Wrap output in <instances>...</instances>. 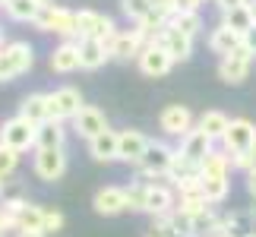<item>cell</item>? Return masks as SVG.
Here are the masks:
<instances>
[{"instance_id":"obj_1","label":"cell","mask_w":256,"mask_h":237,"mask_svg":"<svg viewBox=\"0 0 256 237\" xmlns=\"http://www.w3.org/2000/svg\"><path fill=\"white\" fill-rule=\"evenodd\" d=\"M117 32H120V28L114 26L111 16L95 13V10H80V13H76V38H98L108 54H111V44H114Z\"/></svg>"},{"instance_id":"obj_2","label":"cell","mask_w":256,"mask_h":237,"mask_svg":"<svg viewBox=\"0 0 256 237\" xmlns=\"http://www.w3.org/2000/svg\"><path fill=\"white\" fill-rule=\"evenodd\" d=\"M35 64V51L28 42H6L4 51H0V82H6V79H16L32 70Z\"/></svg>"},{"instance_id":"obj_3","label":"cell","mask_w":256,"mask_h":237,"mask_svg":"<svg viewBox=\"0 0 256 237\" xmlns=\"http://www.w3.org/2000/svg\"><path fill=\"white\" fill-rule=\"evenodd\" d=\"M35 26H38V32H54V35L66 38V42L76 38V13H73V10H66V6H57V4L42 6Z\"/></svg>"},{"instance_id":"obj_4","label":"cell","mask_w":256,"mask_h":237,"mask_svg":"<svg viewBox=\"0 0 256 237\" xmlns=\"http://www.w3.org/2000/svg\"><path fill=\"white\" fill-rule=\"evenodd\" d=\"M174 155H177V149H171L168 142H155L152 140L149 149H146V155H142V162L136 168H140L142 177H168L171 164H174Z\"/></svg>"},{"instance_id":"obj_5","label":"cell","mask_w":256,"mask_h":237,"mask_svg":"<svg viewBox=\"0 0 256 237\" xmlns=\"http://www.w3.org/2000/svg\"><path fill=\"white\" fill-rule=\"evenodd\" d=\"M35 124H28L26 117H10V120L0 126V142L10 146L13 152H26V149H35Z\"/></svg>"},{"instance_id":"obj_6","label":"cell","mask_w":256,"mask_h":237,"mask_svg":"<svg viewBox=\"0 0 256 237\" xmlns=\"http://www.w3.org/2000/svg\"><path fill=\"white\" fill-rule=\"evenodd\" d=\"M222 146L228 155H240V152L256 149V124L247 120V117H234L228 124V133H224Z\"/></svg>"},{"instance_id":"obj_7","label":"cell","mask_w":256,"mask_h":237,"mask_svg":"<svg viewBox=\"0 0 256 237\" xmlns=\"http://www.w3.org/2000/svg\"><path fill=\"white\" fill-rule=\"evenodd\" d=\"M48 104H51V120L64 124V120H73V117L82 111V95H80V88L64 86V88L48 92Z\"/></svg>"},{"instance_id":"obj_8","label":"cell","mask_w":256,"mask_h":237,"mask_svg":"<svg viewBox=\"0 0 256 237\" xmlns=\"http://www.w3.org/2000/svg\"><path fill=\"white\" fill-rule=\"evenodd\" d=\"M35 177L44 184H54L66 174V152L64 149H38L35 152Z\"/></svg>"},{"instance_id":"obj_9","label":"cell","mask_w":256,"mask_h":237,"mask_svg":"<svg viewBox=\"0 0 256 237\" xmlns=\"http://www.w3.org/2000/svg\"><path fill=\"white\" fill-rule=\"evenodd\" d=\"M149 136L142 130H124L117 133V162H126V164H140L146 149H149Z\"/></svg>"},{"instance_id":"obj_10","label":"cell","mask_w":256,"mask_h":237,"mask_svg":"<svg viewBox=\"0 0 256 237\" xmlns=\"http://www.w3.org/2000/svg\"><path fill=\"white\" fill-rule=\"evenodd\" d=\"M158 126H162V133H168V136H184L193 130V111L186 104H168L164 111L158 114Z\"/></svg>"},{"instance_id":"obj_11","label":"cell","mask_w":256,"mask_h":237,"mask_svg":"<svg viewBox=\"0 0 256 237\" xmlns=\"http://www.w3.org/2000/svg\"><path fill=\"white\" fill-rule=\"evenodd\" d=\"M136 60H140V70H142L146 76H152V79L168 76V73H171V66H174L171 54L164 51V48H162L158 42H149V44L142 48V54L136 57Z\"/></svg>"},{"instance_id":"obj_12","label":"cell","mask_w":256,"mask_h":237,"mask_svg":"<svg viewBox=\"0 0 256 237\" xmlns=\"http://www.w3.org/2000/svg\"><path fill=\"white\" fill-rule=\"evenodd\" d=\"M174 206H177L174 186H168V184H149V186H146V212H149L152 218H164V215H171Z\"/></svg>"},{"instance_id":"obj_13","label":"cell","mask_w":256,"mask_h":237,"mask_svg":"<svg viewBox=\"0 0 256 237\" xmlns=\"http://www.w3.org/2000/svg\"><path fill=\"white\" fill-rule=\"evenodd\" d=\"M250 66H253V57L244 51H234L231 57H222L218 60V76H222V82H228V86H240L244 79L250 76Z\"/></svg>"},{"instance_id":"obj_14","label":"cell","mask_w":256,"mask_h":237,"mask_svg":"<svg viewBox=\"0 0 256 237\" xmlns=\"http://www.w3.org/2000/svg\"><path fill=\"white\" fill-rule=\"evenodd\" d=\"M152 42H158L164 51L171 54L174 64L177 60H190V57H193V38H186L184 32H177V28H171V26H164L162 32L152 38Z\"/></svg>"},{"instance_id":"obj_15","label":"cell","mask_w":256,"mask_h":237,"mask_svg":"<svg viewBox=\"0 0 256 237\" xmlns=\"http://www.w3.org/2000/svg\"><path fill=\"white\" fill-rule=\"evenodd\" d=\"M146 44L149 42H146V35L140 28H124V32H117L114 44H111V57H117V60H133V57L142 54Z\"/></svg>"},{"instance_id":"obj_16","label":"cell","mask_w":256,"mask_h":237,"mask_svg":"<svg viewBox=\"0 0 256 237\" xmlns=\"http://www.w3.org/2000/svg\"><path fill=\"white\" fill-rule=\"evenodd\" d=\"M92 209L98 215H120L126 212V186H102L92 196Z\"/></svg>"},{"instance_id":"obj_17","label":"cell","mask_w":256,"mask_h":237,"mask_svg":"<svg viewBox=\"0 0 256 237\" xmlns=\"http://www.w3.org/2000/svg\"><path fill=\"white\" fill-rule=\"evenodd\" d=\"M73 130L88 142V140H95V136H102V133L108 130V120H104V114L98 111V108L82 104V111L73 117Z\"/></svg>"},{"instance_id":"obj_18","label":"cell","mask_w":256,"mask_h":237,"mask_svg":"<svg viewBox=\"0 0 256 237\" xmlns=\"http://www.w3.org/2000/svg\"><path fill=\"white\" fill-rule=\"evenodd\" d=\"M209 152H212V140L202 130H196V126L180 140V149H177V155L186 158V162H193V164H202Z\"/></svg>"},{"instance_id":"obj_19","label":"cell","mask_w":256,"mask_h":237,"mask_svg":"<svg viewBox=\"0 0 256 237\" xmlns=\"http://www.w3.org/2000/svg\"><path fill=\"white\" fill-rule=\"evenodd\" d=\"M19 117H26L28 124L42 126L51 120V104H48V92H32L22 98V104H19Z\"/></svg>"},{"instance_id":"obj_20","label":"cell","mask_w":256,"mask_h":237,"mask_svg":"<svg viewBox=\"0 0 256 237\" xmlns=\"http://www.w3.org/2000/svg\"><path fill=\"white\" fill-rule=\"evenodd\" d=\"M51 70L54 73H73L80 66V42H60L51 51Z\"/></svg>"},{"instance_id":"obj_21","label":"cell","mask_w":256,"mask_h":237,"mask_svg":"<svg viewBox=\"0 0 256 237\" xmlns=\"http://www.w3.org/2000/svg\"><path fill=\"white\" fill-rule=\"evenodd\" d=\"M231 155L224 149H212L209 155H206V162L200 164V174L206 177V180H228L231 174Z\"/></svg>"},{"instance_id":"obj_22","label":"cell","mask_w":256,"mask_h":237,"mask_svg":"<svg viewBox=\"0 0 256 237\" xmlns=\"http://www.w3.org/2000/svg\"><path fill=\"white\" fill-rule=\"evenodd\" d=\"M111 60V54L104 51V44L98 38H80V66L82 70H98Z\"/></svg>"},{"instance_id":"obj_23","label":"cell","mask_w":256,"mask_h":237,"mask_svg":"<svg viewBox=\"0 0 256 237\" xmlns=\"http://www.w3.org/2000/svg\"><path fill=\"white\" fill-rule=\"evenodd\" d=\"M66 140V126L60 120H48L35 130V152L38 149H64Z\"/></svg>"},{"instance_id":"obj_24","label":"cell","mask_w":256,"mask_h":237,"mask_svg":"<svg viewBox=\"0 0 256 237\" xmlns=\"http://www.w3.org/2000/svg\"><path fill=\"white\" fill-rule=\"evenodd\" d=\"M209 51L212 54H218V57H231L234 51H240V35L238 32H231V28H212V35H209Z\"/></svg>"},{"instance_id":"obj_25","label":"cell","mask_w":256,"mask_h":237,"mask_svg":"<svg viewBox=\"0 0 256 237\" xmlns=\"http://www.w3.org/2000/svg\"><path fill=\"white\" fill-rule=\"evenodd\" d=\"M228 124H231V117L224 114V111H206V114H200V120H196V130H202L215 142V140H224Z\"/></svg>"},{"instance_id":"obj_26","label":"cell","mask_w":256,"mask_h":237,"mask_svg":"<svg viewBox=\"0 0 256 237\" xmlns=\"http://www.w3.org/2000/svg\"><path fill=\"white\" fill-rule=\"evenodd\" d=\"M88 155H92L95 162H117V133L104 130L102 136L88 140Z\"/></svg>"},{"instance_id":"obj_27","label":"cell","mask_w":256,"mask_h":237,"mask_svg":"<svg viewBox=\"0 0 256 237\" xmlns=\"http://www.w3.org/2000/svg\"><path fill=\"white\" fill-rule=\"evenodd\" d=\"M222 26L231 28V32H238V35H244V32H250L256 22L250 16V6H234V10H228V13H222Z\"/></svg>"},{"instance_id":"obj_28","label":"cell","mask_w":256,"mask_h":237,"mask_svg":"<svg viewBox=\"0 0 256 237\" xmlns=\"http://www.w3.org/2000/svg\"><path fill=\"white\" fill-rule=\"evenodd\" d=\"M10 19H16V22H35L38 13H42V4H35V0H10L4 6Z\"/></svg>"},{"instance_id":"obj_29","label":"cell","mask_w":256,"mask_h":237,"mask_svg":"<svg viewBox=\"0 0 256 237\" xmlns=\"http://www.w3.org/2000/svg\"><path fill=\"white\" fill-rule=\"evenodd\" d=\"M16 231H42L44 234V209L35 202H26L22 212H19V224Z\"/></svg>"},{"instance_id":"obj_30","label":"cell","mask_w":256,"mask_h":237,"mask_svg":"<svg viewBox=\"0 0 256 237\" xmlns=\"http://www.w3.org/2000/svg\"><path fill=\"white\" fill-rule=\"evenodd\" d=\"M168 26L177 28V32H184L186 38H196V35L202 32V16L200 13H174Z\"/></svg>"},{"instance_id":"obj_31","label":"cell","mask_w":256,"mask_h":237,"mask_svg":"<svg viewBox=\"0 0 256 237\" xmlns=\"http://www.w3.org/2000/svg\"><path fill=\"white\" fill-rule=\"evenodd\" d=\"M26 200H4V206H0V231H16L19 224V212H22Z\"/></svg>"},{"instance_id":"obj_32","label":"cell","mask_w":256,"mask_h":237,"mask_svg":"<svg viewBox=\"0 0 256 237\" xmlns=\"http://www.w3.org/2000/svg\"><path fill=\"white\" fill-rule=\"evenodd\" d=\"M174 209L180 215H202V212H209V202H206L202 193H190V196H177Z\"/></svg>"},{"instance_id":"obj_33","label":"cell","mask_w":256,"mask_h":237,"mask_svg":"<svg viewBox=\"0 0 256 237\" xmlns=\"http://www.w3.org/2000/svg\"><path fill=\"white\" fill-rule=\"evenodd\" d=\"M228 190H231V180H206L202 177V196L209 206H218L228 200Z\"/></svg>"},{"instance_id":"obj_34","label":"cell","mask_w":256,"mask_h":237,"mask_svg":"<svg viewBox=\"0 0 256 237\" xmlns=\"http://www.w3.org/2000/svg\"><path fill=\"white\" fill-rule=\"evenodd\" d=\"M152 6H155V0H120V13L126 19H133V22H142L152 13Z\"/></svg>"},{"instance_id":"obj_35","label":"cell","mask_w":256,"mask_h":237,"mask_svg":"<svg viewBox=\"0 0 256 237\" xmlns=\"http://www.w3.org/2000/svg\"><path fill=\"white\" fill-rule=\"evenodd\" d=\"M146 186H149V184L126 186V209H130V212H146Z\"/></svg>"},{"instance_id":"obj_36","label":"cell","mask_w":256,"mask_h":237,"mask_svg":"<svg viewBox=\"0 0 256 237\" xmlns=\"http://www.w3.org/2000/svg\"><path fill=\"white\" fill-rule=\"evenodd\" d=\"M16 164H19V152H13L10 146L0 142V180L13 174V171H16Z\"/></svg>"},{"instance_id":"obj_37","label":"cell","mask_w":256,"mask_h":237,"mask_svg":"<svg viewBox=\"0 0 256 237\" xmlns=\"http://www.w3.org/2000/svg\"><path fill=\"white\" fill-rule=\"evenodd\" d=\"M60 228H64V212L44 209V234H57Z\"/></svg>"},{"instance_id":"obj_38","label":"cell","mask_w":256,"mask_h":237,"mask_svg":"<svg viewBox=\"0 0 256 237\" xmlns=\"http://www.w3.org/2000/svg\"><path fill=\"white\" fill-rule=\"evenodd\" d=\"M146 237H177V234L168 224V218H152V228L146 231Z\"/></svg>"},{"instance_id":"obj_39","label":"cell","mask_w":256,"mask_h":237,"mask_svg":"<svg viewBox=\"0 0 256 237\" xmlns=\"http://www.w3.org/2000/svg\"><path fill=\"white\" fill-rule=\"evenodd\" d=\"M240 48H244V51H247L250 57H256V26L250 28V32H244V35H240Z\"/></svg>"},{"instance_id":"obj_40","label":"cell","mask_w":256,"mask_h":237,"mask_svg":"<svg viewBox=\"0 0 256 237\" xmlns=\"http://www.w3.org/2000/svg\"><path fill=\"white\" fill-rule=\"evenodd\" d=\"M215 4H218L222 13H228V10H234V6H247L250 0H215Z\"/></svg>"},{"instance_id":"obj_41","label":"cell","mask_w":256,"mask_h":237,"mask_svg":"<svg viewBox=\"0 0 256 237\" xmlns=\"http://www.w3.org/2000/svg\"><path fill=\"white\" fill-rule=\"evenodd\" d=\"M247 193L256 200V171H250V174H247Z\"/></svg>"},{"instance_id":"obj_42","label":"cell","mask_w":256,"mask_h":237,"mask_svg":"<svg viewBox=\"0 0 256 237\" xmlns=\"http://www.w3.org/2000/svg\"><path fill=\"white\" fill-rule=\"evenodd\" d=\"M16 237H48V234H42V231H16Z\"/></svg>"},{"instance_id":"obj_43","label":"cell","mask_w":256,"mask_h":237,"mask_svg":"<svg viewBox=\"0 0 256 237\" xmlns=\"http://www.w3.org/2000/svg\"><path fill=\"white\" fill-rule=\"evenodd\" d=\"M247 6H250V16H253V22H256V0H250Z\"/></svg>"},{"instance_id":"obj_44","label":"cell","mask_w":256,"mask_h":237,"mask_svg":"<svg viewBox=\"0 0 256 237\" xmlns=\"http://www.w3.org/2000/svg\"><path fill=\"white\" fill-rule=\"evenodd\" d=\"M250 218L256 222V200H253V206H250Z\"/></svg>"},{"instance_id":"obj_45","label":"cell","mask_w":256,"mask_h":237,"mask_svg":"<svg viewBox=\"0 0 256 237\" xmlns=\"http://www.w3.org/2000/svg\"><path fill=\"white\" fill-rule=\"evenodd\" d=\"M35 4H42V6H48V4H51V0H35Z\"/></svg>"},{"instance_id":"obj_46","label":"cell","mask_w":256,"mask_h":237,"mask_svg":"<svg viewBox=\"0 0 256 237\" xmlns=\"http://www.w3.org/2000/svg\"><path fill=\"white\" fill-rule=\"evenodd\" d=\"M6 4H10V0H0V6H6Z\"/></svg>"},{"instance_id":"obj_47","label":"cell","mask_w":256,"mask_h":237,"mask_svg":"<svg viewBox=\"0 0 256 237\" xmlns=\"http://www.w3.org/2000/svg\"><path fill=\"white\" fill-rule=\"evenodd\" d=\"M244 237H256V234H244Z\"/></svg>"},{"instance_id":"obj_48","label":"cell","mask_w":256,"mask_h":237,"mask_svg":"<svg viewBox=\"0 0 256 237\" xmlns=\"http://www.w3.org/2000/svg\"><path fill=\"white\" fill-rule=\"evenodd\" d=\"M0 237H6V234H4V231H0Z\"/></svg>"},{"instance_id":"obj_49","label":"cell","mask_w":256,"mask_h":237,"mask_svg":"<svg viewBox=\"0 0 256 237\" xmlns=\"http://www.w3.org/2000/svg\"><path fill=\"white\" fill-rule=\"evenodd\" d=\"M200 4H202V0H200Z\"/></svg>"},{"instance_id":"obj_50","label":"cell","mask_w":256,"mask_h":237,"mask_svg":"<svg viewBox=\"0 0 256 237\" xmlns=\"http://www.w3.org/2000/svg\"><path fill=\"white\" fill-rule=\"evenodd\" d=\"M0 184H4V180H0Z\"/></svg>"},{"instance_id":"obj_51","label":"cell","mask_w":256,"mask_h":237,"mask_svg":"<svg viewBox=\"0 0 256 237\" xmlns=\"http://www.w3.org/2000/svg\"><path fill=\"white\" fill-rule=\"evenodd\" d=\"M224 237H228V234H224Z\"/></svg>"}]
</instances>
